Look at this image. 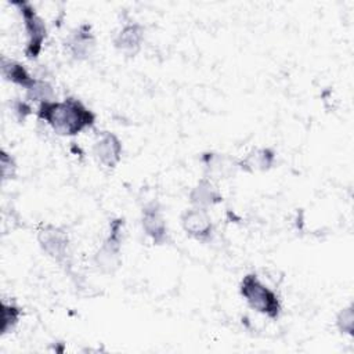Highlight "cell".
I'll return each mask as SVG.
<instances>
[{
	"label": "cell",
	"instance_id": "5b68a950",
	"mask_svg": "<svg viewBox=\"0 0 354 354\" xmlns=\"http://www.w3.org/2000/svg\"><path fill=\"white\" fill-rule=\"evenodd\" d=\"M41 252L58 264H65L69 257V235L65 228L54 224L43 225L36 235Z\"/></svg>",
	"mask_w": 354,
	"mask_h": 354
},
{
	"label": "cell",
	"instance_id": "4fadbf2b",
	"mask_svg": "<svg viewBox=\"0 0 354 354\" xmlns=\"http://www.w3.org/2000/svg\"><path fill=\"white\" fill-rule=\"evenodd\" d=\"M277 159V152L270 147H256L246 153L242 159H238L239 170L245 173L268 171Z\"/></svg>",
	"mask_w": 354,
	"mask_h": 354
},
{
	"label": "cell",
	"instance_id": "e0dca14e",
	"mask_svg": "<svg viewBox=\"0 0 354 354\" xmlns=\"http://www.w3.org/2000/svg\"><path fill=\"white\" fill-rule=\"evenodd\" d=\"M336 328L342 335H354V304L350 303L348 306L339 310L336 314Z\"/></svg>",
	"mask_w": 354,
	"mask_h": 354
},
{
	"label": "cell",
	"instance_id": "277c9868",
	"mask_svg": "<svg viewBox=\"0 0 354 354\" xmlns=\"http://www.w3.org/2000/svg\"><path fill=\"white\" fill-rule=\"evenodd\" d=\"M12 6L21 15L25 35H26V44L24 53L26 58L36 59L39 58L44 41L47 40L48 30L44 19L37 14L36 8L29 1H14Z\"/></svg>",
	"mask_w": 354,
	"mask_h": 354
},
{
	"label": "cell",
	"instance_id": "d6986e66",
	"mask_svg": "<svg viewBox=\"0 0 354 354\" xmlns=\"http://www.w3.org/2000/svg\"><path fill=\"white\" fill-rule=\"evenodd\" d=\"M11 109H12V112H14V115L17 116V119L19 120V122H24L30 113H32V105H30V102L26 100V101H21V100H15V101H12V104H11Z\"/></svg>",
	"mask_w": 354,
	"mask_h": 354
},
{
	"label": "cell",
	"instance_id": "7a4b0ae2",
	"mask_svg": "<svg viewBox=\"0 0 354 354\" xmlns=\"http://www.w3.org/2000/svg\"><path fill=\"white\" fill-rule=\"evenodd\" d=\"M239 295L256 313L275 321L282 314V303L278 293L266 285L256 272H248L239 282Z\"/></svg>",
	"mask_w": 354,
	"mask_h": 354
},
{
	"label": "cell",
	"instance_id": "5bb4252c",
	"mask_svg": "<svg viewBox=\"0 0 354 354\" xmlns=\"http://www.w3.org/2000/svg\"><path fill=\"white\" fill-rule=\"evenodd\" d=\"M0 69H1L3 77L7 82L15 86H19L21 88H25V90L30 86V83L35 79V76L29 73V71L25 68L24 64L12 58H8L6 55H3L0 59Z\"/></svg>",
	"mask_w": 354,
	"mask_h": 354
},
{
	"label": "cell",
	"instance_id": "2e32d148",
	"mask_svg": "<svg viewBox=\"0 0 354 354\" xmlns=\"http://www.w3.org/2000/svg\"><path fill=\"white\" fill-rule=\"evenodd\" d=\"M21 317H22V308L18 304L12 301L7 303L6 300H1V325H0L1 336L11 333L19 324Z\"/></svg>",
	"mask_w": 354,
	"mask_h": 354
},
{
	"label": "cell",
	"instance_id": "8fae6325",
	"mask_svg": "<svg viewBox=\"0 0 354 354\" xmlns=\"http://www.w3.org/2000/svg\"><path fill=\"white\" fill-rule=\"evenodd\" d=\"M145 40V26L136 21H129L122 25L113 37V47L127 55L134 57L140 53Z\"/></svg>",
	"mask_w": 354,
	"mask_h": 354
},
{
	"label": "cell",
	"instance_id": "6da1fadb",
	"mask_svg": "<svg viewBox=\"0 0 354 354\" xmlns=\"http://www.w3.org/2000/svg\"><path fill=\"white\" fill-rule=\"evenodd\" d=\"M36 115L62 137H75L94 127L97 115L82 100L68 95L64 100H51L37 105Z\"/></svg>",
	"mask_w": 354,
	"mask_h": 354
},
{
	"label": "cell",
	"instance_id": "30bf717a",
	"mask_svg": "<svg viewBox=\"0 0 354 354\" xmlns=\"http://www.w3.org/2000/svg\"><path fill=\"white\" fill-rule=\"evenodd\" d=\"M199 160L203 166L205 177L213 180L214 183L218 180L230 178L235 176L236 170H239L238 159L216 151L202 152Z\"/></svg>",
	"mask_w": 354,
	"mask_h": 354
},
{
	"label": "cell",
	"instance_id": "9c48e42d",
	"mask_svg": "<svg viewBox=\"0 0 354 354\" xmlns=\"http://www.w3.org/2000/svg\"><path fill=\"white\" fill-rule=\"evenodd\" d=\"M93 155L98 163L115 169L123 156V144L112 131H101L93 144Z\"/></svg>",
	"mask_w": 354,
	"mask_h": 354
},
{
	"label": "cell",
	"instance_id": "7c38bea8",
	"mask_svg": "<svg viewBox=\"0 0 354 354\" xmlns=\"http://www.w3.org/2000/svg\"><path fill=\"white\" fill-rule=\"evenodd\" d=\"M188 201L194 207L209 210L210 207L223 202V194L213 180L202 177L189 189Z\"/></svg>",
	"mask_w": 354,
	"mask_h": 354
},
{
	"label": "cell",
	"instance_id": "ac0fdd59",
	"mask_svg": "<svg viewBox=\"0 0 354 354\" xmlns=\"http://www.w3.org/2000/svg\"><path fill=\"white\" fill-rule=\"evenodd\" d=\"M0 166H1V178H3V181L15 178L18 165H17L15 158L10 152H7L6 149L0 151Z\"/></svg>",
	"mask_w": 354,
	"mask_h": 354
},
{
	"label": "cell",
	"instance_id": "3957f363",
	"mask_svg": "<svg viewBox=\"0 0 354 354\" xmlns=\"http://www.w3.org/2000/svg\"><path fill=\"white\" fill-rule=\"evenodd\" d=\"M123 231L124 218L115 217L109 223V230L102 243L93 254L94 267L104 275H113L122 266L123 256Z\"/></svg>",
	"mask_w": 354,
	"mask_h": 354
},
{
	"label": "cell",
	"instance_id": "52a82bcc",
	"mask_svg": "<svg viewBox=\"0 0 354 354\" xmlns=\"http://www.w3.org/2000/svg\"><path fill=\"white\" fill-rule=\"evenodd\" d=\"M140 223L144 234L152 241L153 245L162 246L170 241L167 220L158 201L147 202L142 206Z\"/></svg>",
	"mask_w": 354,
	"mask_h": 354
},
{
	"label": "cell",
	"instance_id": "8992f818",
	"mask_svg": "<svg viewBox=\"0 0 354 354\" xmlns=\"http://www.w3.org/2000/svg\"><path fill=\"white\" fill-rule=\"evenodd\" d=\"M64 47L73 61H88L97 50V37L93 26L87 22H82L80 25L73 28L66 36Z\"/></svg>",
	"mask_w": 354,
	"mask_h": 354
},
{
	"label": "cell",
	"instance_id": "9a60e30c",
	"mask_svg": "<svg viewBox=\"0 0 354 354\" xmlns=\"http://www.w3.org/2000/svg\"><path fill=\"white\" fill-rule=\"evenodd\" d=\"M25 95L29 102H36L39 105L41 102L55 100V90L48 80L35 77L30 86L25 90Z\"/></svg>",
	"mask_w": 354,
	"mask_h": 354
},
{
	"label": "cell",
	"instance_id": "ba28073f",
	"mask_svg": "<svg viewBox=\"0 0 354 354\" xmlns=\"http://www.w3.org/2000/svg\"><path fill=\"white\" fill-rule=\"evenodd\" d=\"M180 224L184 232L199 242H209L214 235V224L209 210L199 207H188L180 216Z\"/></svg>",
	"mask_w": 354,
	"mask_h": 354
}]
</instances>
